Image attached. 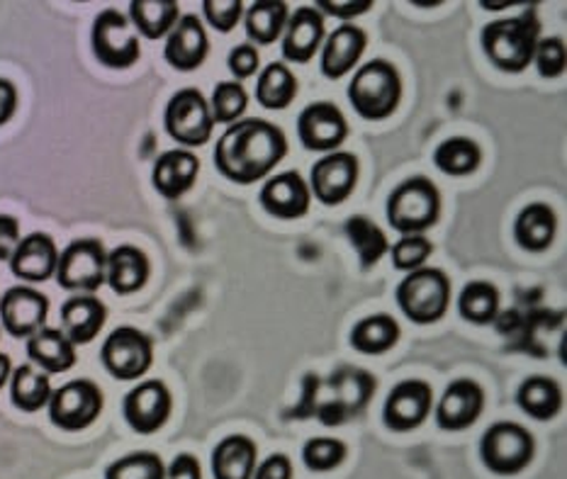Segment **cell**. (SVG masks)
<instances>
[{
	"label": "cell",
	"mask_w": 567,
	"mask_h": 479,
	"mask_svg": "<svg viewBox=\"0 0 567 479\" xmlns=\"http://www.w3.org/2000/svg\"><path fill=\"white\" fill-rule=\"evenodd\" d=\"M558 231V217L553 212V207L536 202L528 205L519 212L514 222V239L524 251H546L556 239Z\"/></svg>",
	"instance_id": "cell-28"
},
{
	"label": "cell",
	"mask_w": 567,
	"mask_h": 479,
	"mask_svg": "<svg viewBox=\"0 0 567 479\" xmlns=\"http://www.w3.org/2000/svg\"><path fill=\"white\" fill-rule=\"evenodd\" d=\"M298 95V79L286 64H268L256 83V101L266 110H286Z\"/></svg>",
	"instance_id": "cell-35"
},
{
	"label": "cell",
	"mask_w": 567,
	"mask_h": 479,
	"mask_svg": "<svg viewBox=\"0 0 567 479\" xmlns=\"http://www.w3.org/2000/svg\"><path fill=\"white\" fill-rule=\"evenodd\" d=\"M373 8V0H319L317 10L327 12L331 18H341V20H351L355 15H363Z\"/></svg>",
	"instance_id": "cell-46"
},
{
	"label": "cell",
	"mask_w": 567,
	"mask_h": 479,
	"mask_svg": "<svg viewBox=\"0 0 567 479\" xmlns=\"http://www.w3.org/2000/svg\"><path fill=\"white\" fill-rule=\"evenodd\" d=\"M166 479H203L200 462H197V458L190 456V452H181V456H176L174 462L168 465Z\"/></svg>",
	"instance_id": "cell-49"
},
{
	"label": "cell",
	"mask_w": 567,
	"mask_h": 479,
	"mask_svg": "<svg viewBox=\"0 0 567 479\" xmlns=\"http://www.w3.org/2000/svg\"><path fill=\"white\" fill-rule=\"evenodd\" d=\"M251 479H292V462L282 452H274L261 465H256Z\"/></svg>",
	"instance_id": "cell-47"
},
{
	"label": "cell",
	"mask_w": 567,
	"mask_h": 479,
	"mask_svg": "<svg viewBox=\"0 0 567 479\" xmlns=\"http://www.w3.org/2000/svg\"><path fill=\"white\" fill-rule=\"evenodd\" d=\"M105 280L117 294L137 292L150 280V258L137 246H117L107 253Z\"/></svg>",
	"instance_id": "cell-26"
},
{
	"label": "cell",
	"mask_w": 567,
	"mask_h": 479,
	"mask_svg": "<svg viewBox=\"0 0 567 479\" xmlns=\"http://www.w3.org/2000/svg\"><path fill=\"white\" fill-rule=\"evenodd\" d=\"M458 312L471 324H489L499 312V292L489 282H467L458 294Z\"/></svg>",
	"instance_id": "cell-38"
},
{
	"label": "cell",
	"mask_w": 567,
	"mask_h": 479,
	"mask_svg": "<svg viewBox=\"0 0 567 479\" xmlns=\"http://www.w3.org/2000/svg\"><path fill=\"white\" fill-rule=\"evenodd\" d=\"M324 42V18L322 12L310 6H302L288 18L282 32V56L292 64H307L319 52Z\"/></svg>",
	"instance_id": "cell-19"
},
{
	"label": "cell",
	"mask_w": 567,
	"mask_h": 479,
	"mask_svg": "<svg viewBox=\"0 0 567 479\" xmlns=\"http://www.w3.org/2000/svg\"><path fill=\"white\" fill-rule=\"evenodd\" d=\"M310 188L298 170L270 178L261 188V207L278 219H300L310 210Z\"/></svg>",
	"instance_id": "cell-21"
},
{
	"label": "cell",
	"mask_w": 567,
	"mask_h": 479,
	"mask_svg": "<svg viewBox=\"0 0 567 479\" xmlns=\"http://www.w3.org/2000/svg\"><path fill=\"white\" fill-rule=\"evenodd\" d=\"M349 101L363 119H388L402 101L400 71L385 59H373L355 71L349 85Z\"/></svg>",
	"instance_id": "cell-4"
},
{
	"label": "cell",
	"mask_w": 567,
	"mask_h": 479,
	"mask_svg": "<svg viewBox=\"0 0 567 479\" xmlns=\"http://www.w3.org/2000/svg\"><path fill=\"white\" fill-rule=\"evenodd\" d=\"M258 64H261V56H258V49L254 44H239L231 49V54L227 59V66L237 79H251L258 71Z\"/></svg>",
	"instance_id": "cell-45"
},
{
	"label": "cell",
	"mask_w": 567,
	"mask_h": 479,
	"mask_svg": "<svg viewBox=\"0 0 567 479\" xmlns=\"http://www.w3.org/2000/svg\"><path fill=\"white\" fill-rule=\"evenodd\" d=\"M130 18L146 40H162L164 34L176 28L181 8L176 0H132Z\"/></svg>",
	"instance_id": "cell-31"
},
{
	"label": "cell",
	"mask_w": 567,
	"mask_h": 479,
	"mask_svg": "<svg viewBox=\"0 0 567 479\" xmlns=\"http://www.w3.org/2000/svg\"><path fill=\"white\" fill-rule=\"evenodd\" d=\"M368 46V34L355 28V24L347 22L337 28L329 34V40L324 42L322 49V73L327 79L337 81L341 76H347L349 71L355 69L363 52Z\"/></svg>",
	"instance_id": "cell-23"
},
{
	"label": "cell",
	"mask_w": 567,
	"mask_h": 479,
	"mask_svg": "<svg viewBox=\"0 0 567 479\" xmlns=\"http://www.w3.org/2000/svg\"><path fill=\"white\" fill-rule=\"evenodd\" d=\"M431 407H434V392L424 379H404L388 395L382 421L394 434L414 431L426 421Z\"/></svg>",
	"instance_id": "cell-13"
},
{
	"label": "cell",
	"mask_w": 567,
	"mask_h": 479,
	"mask_svg": "<svg viewBox=\"0 0 567 479\" xmlns=\"http://www.w3.org/2000/svg\"><path fill=\"white\" fill-rule=\"evenodd\" d=\"M107 270V253L97 239L71 241L64 253H59L56 282L64 290L91 294L103 288Z\"/></svg>",
	"instance_id": "cell-8"
},
{
	"label": "cell",
	"mask_w": 567,
	"mask_h": 479,
	"mask_svg": "<svg viewBox=\"0 0 567 479\" xmlns=\"http://www.w3.org/2000/svg\"><path fill=\"white\" fill-rule=\"evenodd\" d=\"M49 419L64 431H83L103 412V392L91 379H73L52 392L49 399Z\"/></svg>",
	"instance_id": "cell-12"
},
{
	"label": "cell",
	"mask_w": 567,
	"mask_h": 479,
	"mask_svg": "<svg viewBox=\"0 0 567 479\" xmlns=\"http://www.w3.org/2000/svg\"><path fill=\"white\" fill-rule=\"evenodd\" d=\"M107 319L105 304L93 298V294H79L71 298L61 306V324H64V334L73 346H85L91 343Z\"/></svg>",
	"instance_id": "cell-25"
},
{
	"label": "cell",
	"mask_w": 567,
	"mask_h": 479,
	"mask_svg": "<svg viewBox=\"0 0 567 479\" xmlns=\"http://www.w3.org/2000/svg\"><path fill=\"white\" fill-rule=\"evenodd\" d=\"M47 314L49 300L34 288H10L0 298V322H3L8 334L16 339H30L37 331L44 329Z\"/></svg>",
	"instance_id": "cell-17"
},
{
	"label": "cell",
	"mask_w": 567,
	"mask_h": 479,
	"mask_svg": "<svg viewBox=\"0 0 567 479\" xmlns=\"http://www.w3.org/2000/svg\"><path fill=\"white\" fill-rule=\"evenodd\" d=\"M298 134L307 152L334 154L349 137V122L334 103H312L302 110Z\"/></svg>",
	"instance_id": "cell-15"
},
{
	"label": "cell",
	"mask_w": 567,
	"mask_h": 479,
	"mask_svg": "<svg viewBox=\"0 0 567 479\" xmlns=\"http://www.w3.org/2000/svg\"><path fill=\"white\" fill-rule=\"evenodd\" d=\"M538 40L540 22L534 10H526L519 18L495 20L483 30L485 56L504 73H522L532 66Z\"/></svg>",
	"instance_id": "cell-3"
},
{
	"label": "cell",
	"mask_w": 567,
	"mask_h": 479,
	"mask_svg": "<svg viewBox=\"0 0 567 479\" xmlns=\"http://www.w3.org/2000/svg\"><path fill=\"white\" fill-rule=\"evenodd\" d=\"M101 361L105 371L122 383L146 375L154 361L152 339L134 326H120L103 343Z\"/></svg>",
	"instance_id": "cell-11"
},
{
	"label": "cell",
	"mask_w": 567,
	"mask_h": 479,
	"mask_svg": "<svg viewBox=\"0 0 567 479\" xmlns=\"http://www.w3.org/2000/svg\"><path fill=\"white\" fill-rule=\"evenodd\" d=\"M441 217V192L424 176H414L394 188L388 200V222L404 237L436 227Z\"/></svg>",
	"instance_id": "cell-5"
},
{
	"label": "cell",
	"mask_w": 567,
	"mask_h": 479,
	"mask_svg": "<svg viewBox=\"0 0 567 479\" xmlns=\"http://www.w3.org/2000/svg\"><path fill=\"white\" fill-rule=\"evenodd\" d=\"M197 170H200V162H197V156L193 152H166L158 156L154 164V188L158 190V195H164L166 200H178L195 186Z\"/></svg>",
	"instance_id": "cell-24"
},
{
	"label": "cell",
	"mask_w": 567,
	"mask_h": 479,
	"mask_svg": "<svg viewBox=\"0 0 567 479\" xmlns=\"http://www.w3.org/2000/svg\"><path fill=\"white\" fill-rule=\"evenodd\" d=\"M18 110V88L8 79H0V127L8 125Z\"/></svg>",
	"instance_id": "cell-50"
},
{
	"label": "cell",
	"mask_w": 567,
	"mask_h": 479,
	"mask_svg": "<svg viewBox=\"0 0 567 479\" xmlns=\"http://www.w3.org/2000/svg\"><path fill=\"white\" fill-rule=\"evenodd\" d=\"M434 164L446 176H471L483 164V152L480 146L467 139V137H451L443 144H439V149L434 154Z\"/></svg>",
	"instance_id": "cell-36"
},
{
	"label": "cell",
	"mask_w": 567,
	"mask_h": 479,
	"mask_svg": "<svg viewBox=\"0 0 567 479\" xmlns=\"http://www.w3.org/2000/svg\"><path fill=\"white\" fill-rule=\"evenodd\" d=\"M402 331L390 314H373L361 319L351 331V346L365 355H382L400 341Z\"/></svg>",
	"instance_id": "cell-33"
},
{
	"label": "cell",
	"mask_w": 567,
	"mask_h": 479,
	"mask_svg": "<svg viewBox=\"0 0 567 479\" xmlns=\"http://www.w3.org/2000/svg\"><path fill=\"white\" fill-rule=\"evenodd\" d=\"M536 69L544 79H558L565 71V42L560 37H546L538 40L534 52Z\"/></svg>",
	"instance_id": "cell-44"
},
{
	"label": "cell",
	"mask_w": 567,
	"mask_h": 479,
	"mask_svg": "<svg viewBox=\"0 0 567 479\" xmlns=\"http://www.w3.org/2000/svg\"><path fill=\"white\" fill-rule=\"evenodd\" d=\"M434 253V246L431 241L422 235H410V237H402L398 243L392 246V263L398 270H414L424 268V263Z\"/></svg>",
	"instance_id": "cell-42"
},
{
	"label": "cell",
	"mask_w": 567,
	"mask_h": 479,
	"mask_svg": "<svg viewBox=\"0 0 567 479\" xmlns=\"http://www.w3.org/2000/svg\"><path fill=\"white\" fill-rule=\"evenodd\" d=\"M171 412H174V399H171L168 387L162 379H146L134 387L122 404V414L130 424L132 431L142 436L156 434L162 428Z\"/></svg>",
	"instance_id": "cell-14"
},
{
	"label": "cell",
	"mask_w": 567,
	"mask_h": 479,
	"mask_svg": "<svg viewBox=\"0 0 567 479\" xmlns=\"http://www.w3.org/2000/svg\"><path fill=\"white\" fill-rule=\"evenodd\" d=\"M246 107H249V95H246L239 81L217 83L213 101H209V113H213L215 125L217 122L219 125H234V122L241 119Z\"/></svg>",
	"instance_id": "cell-39"
},
{
	"label": "cell",
	"mask_w": 567,
	"mask_h": 479,
	"mask_svg": "<svg viewBox=\"0 0 567 479\" xmlns=\"http://www.w3.org/2000/svg\"><path fill=\"white\" fill-rule=\"evenodd\" d=\"M288 18V6L280 0H258L249 10H244V28L251 42L266 46L286 32Z\"/></svg>",
	"instance_id": "cell-32"
},
{
	"label": "cell",
	"mask_w": 567,
	"mask_h": 479,
	"mask_svg": "<svg viewBox=\"0 0 567 479\" xmlns=\"http://www.w3.org/2000/svg\"><path fill=\"white\" fill-rule=\"evenodd\" d=\"M10 399L20 412L34 414L44 409L52 399L49 375L34 371V365H20L10 379Z\"/></svg>",
	"instance_id": "cell-34"
},
{
	"label": "cell",
	"mask_w": 567,
	"mask_h": 479,
	"mask_svg": "<svg viewBox=\"0 0 567 479\" xmlns=\"http://www.w3.org/2000/svg\"><path fill=\"white\" fill-rule=\"evenodd\" d=\"M310 180L315 198L322 205L337 207L347 202L359 183V158L349 152L327 154L312 166Z\"/></svg>",
	"instance_id": "cell-16"
},
{
	"label": "cell",
	"mask_w": 567,
	"mask_h": 479,
	"mask_svg": "<svg viewBox=\"0 0 567 479\" xmlns=\"http://www.w3.org/2000/svg\"><path fill=\"white\" fill-rule=\"evenodd\" d=\"M20 243V222L10 215H0V261H10Z\"/></svg>",
	"instance_id": "cell-48"
},
{
	"label": "cell",
	"mask_w": 567,
	"mask_h": 479,
	"mask_svg": "<svg viewBox=\"0 0 567 479\" xmlns=\"http://www.w3.org/2000/svg\"><path fill=\"white\" fill-rule=\"evenodd\" d=\"M349 448L339 438H312L302 448V462L312 472H331L347 460Z\"/></svg>",
	"instance_id": "cell-41"
},
{
	"label": "cell",
	"mask_w": 567,
	"mask_h": 479,
	"mask_svg": "<svg viewBox=\"0 0 567 479\" xmlns=\"http://www.w3.org/2000/svg\"><path fill=\"white\" fill-rule=\"evenodd\" d=\"M375 377L361 371V367H341L327 379V385H319L317 375L305 377V395L290 416L295 419H315L324 426L349 424L368 409L375 395Z\"/></svg>",
	"instance_id": "cell-2"
},
{
	"label": "cell",
	"mask_w": 567,
	"mask_h": 479,
	"mask_svg": "<svg viewBox=\"0 0 567 479\" xmlns=\"http://www.w3.org/2000/svg\"><path fill=\"white\" fill-rule=\"evenodd\" d=\"M209 52V42H207V32L203 28V22L197 15H183L176 28L168 32L164 56L168 61V66H174L176 71H195L205 64Z\"/></svg>",
	"instance_id": "cell-20"
},
{
	"label": "cell",
	"mask_w": 567,
	"mask_h": 479,
	"mask_svg": "<svg viewBox=\"0 0 567 479\" xmlns=\"http://www.w3.org/2000/svg\"><path fill=\"white\" fill-rule=\"evenodd\" d=\"M256 444L249 436H227L213 450L215 479H251L256 470Z\"/></svg>",
	"instance_id": "cell-29"
},
{
	"label": "cell",
	"mask_w": 567,
	"mask_h": 479,
	"mask_svg": "<svg viewBox=\"0 0 567 479\" xmlns=\"http://www.w3.org/2000/svg\"><path fill=\"white\" fill-rule=\"evenodd\" d=\"M347 237L355 249V253H359V261L365 270L373 268L380 258L390 251L388 237L382 235V229L363 215H355L349 219Z\"/></svg>",
	"instance_id": "cell-37"
},
{
	"label": "cell",
	"mask_w": 567,
	"mask_h": 479,
	"mask_svg": "<svg viewBox=\"0 0 567 479\" xmlns=\"http://www.w3.org/2000/svg\"><path fill=\"white\" fill-rule=\"evenodd\" d=\"M203 15L209 22V28L229 34L241 22L244 3L241 0H205Z\"/></svg>",
	"instance_id": "cell-43"
},
{
	"label": "cell",
	"mask_w": 567,
	"mask_h": 479,
	"mask_svg": "<svg viewBox=\"0 0 567 479\" xmlns=\"http://www.w3.org/2000/svg\"><path fill=\"white\" fill-rule=\"evenodd\" d=\"M8 263L16 278L24 282H44L56 273V263H59L56 243L49 235L34 231V235L20 239L18 249Z\"/></svg>",
	"instance_id": "cell-22"
},
{
	"label": "cell",
	"mask_w": 567,
	"mask_h": 479,
	"mask_svg": "<svg viewBox=\"0 0 567 479\" xmlns=\"http://www.w3.org/2000/svg\"><path fill=\"white\" fill-rule=\"evenodd\" d=\"M516 404H519L526 416H532L536 421H550L556 419L563 407V392L556 379L534 375L522 383L519 392H516Z\"/></svg>",
	"instance_id": "cell-30"
},
{
	"label": "cell",
	"mask_w": 567,
	"mask_h": 479,
	"mask_svg": "<svg viewBox=\"0 0 567 479\" xmlns=\"http://www.w3.org/2000/svg\"><path fill=\"white\" fill-rule=\"evenodd\" d=\"M288 156V139L274 122L249 117L229 125L215 146V166L239 186L266 178Z\"/></svg>",
	"instance_id": "cell-1"
},
{
	"label": "cell",
	"mask_w": 567,
	"mask_h": 479,
	"mask_svg": "<svg viewBox=\"0 0 567 479\" xmlns=\"http://www.w3.org/2000/svg\"><path fill=\"white\" fill-rule=\"evenodd\" d=\"M536 456V440L528 428L514 421H497L480 440V460L489 472L512 477L524 472Z\"/></svg>",
	"instance_id": "cell-7"
},
{
	"label": "cell",
	"mask_w": 567,
	"mask_h": 479,
	"mask_svg": "<svg viewBox=\"0 0 567 479\" xmlns=\"http://www.w3.org/2000/svg\"><path fill=\"white\" fill-rule=\"evenodd\" d=\"M105 479H166V468L156 452L142 450L115 460L105 470Z\"/></svg>",
	"instance_id": "cell-40"
},
{
	"label": "cell",
	"mask_w": 567,
	"mask_h": 479,
	"mask_svg": "<svg viewBox=\"0 0 567 479\" xmlns=\"http://www.w3.org/2000/svg\"><path fill=\"white\" fill-rule=\"evenodd\" d=\"M166 132L171 139L188 146V149H197L205 146L213 137L215 119L209 113V103L205 95L195 88H183L166 105Z\"/></svg>",
	"instance_id": "cell-9"
},
{
	"label": "cell",
	"mask_w": 567,
	"mask_h": 479,
	"mask_svg": "<svg viewBox=\"0 0 567 479\" xmlns=\"http://www.w3.org/2000/svg\"><path fill=\"white\" fill-rule=\"evenodd\" d=\"M12 375V365H10V358L6 353H0V389H3V385L8 383Z\"/></svg>",
	"instance_id": "cell-51"
},
{
	"label": "cell",
	"mask_w": 567,
	"mask_h": 479,
	"mask_svg": "<svg viewBox=\"0 0 567 479\" xmlns=\"http://www.w3.org/2000/svg\"><path fill=\"white\" fill-rule=\"evenodd\" d=\"M485 412V392L473 379H455L436 404V424L443 431H465Z\"/></svg>",
	"instance_id": "cell-18"
},
{
	"label": "cell",
	"mask_w": 567,
	"mask_h": 479,
	"mask_svg": "<svg viewBox=\"0 0 567 479\" xmlns=\"http://www.w3.org/2000/svg\"><path fill=\"white\" fill-rule=\"evenodd\" d=\"M398 304L414 324H436L451 304V280L439 268H419L398 285Z\"/></svg>",
	"instance_id": "cell-6"
},
{
	"label": "cell",
	"mask_w": 567,
	"mask_h": 479,
	"mask_svg": "<svg viewBox=\"0 0 567 479\" xmlns=\"http://www.w3.org/2000/svg\"><path fill=\"white\" fill-rule=\"evenodd\" d=\"M28 355L47 375L66 373L76 363V346L59 329H40L28 339Z\"/></svg>",
	"instance_id": "cell-27"
},
{
	"label": "cell",
	"mask_w": 567,
	"mask_h": 479,
	"mask_svg": "<svg viewBox=\"0 0 567 479\" xmlns=\"http://www.w3.org/2000/svg\"><path fill=\"white\" fill-rule=\"evenodd\" d=\"M93 54L103 66L125 71L140 61V37L130 30L122 12L107 8L93 22Z\"/></svg>",
	"instance_id": "cell-10"
}]
</instances>
